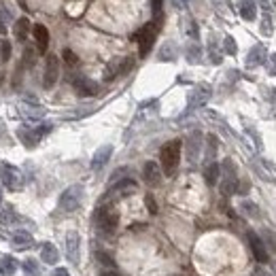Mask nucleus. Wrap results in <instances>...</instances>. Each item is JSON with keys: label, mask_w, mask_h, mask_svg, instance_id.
Masks as SVG:
<instances>
[{"label": "nucleus", "mask_w": 276, "mask_h": 276, "mask_svg": "<svg viewBox=\"0 0 276 276\" xmlns=\"http://www.w3.org/2000/svg\"><path fill=\"white\" fill-rule=\"evenodd\" d=\"M181 161V140H170L161 147L159 153V163H161V172L166 177H172L179 168Z\"/></svg>", "instance_id": "obj_1"}, {"label": "nucleus", "mask_w": 276, "mask_h": 276, "mask_svg": "<svg viewBox=\"0 0 276 276\" xmlns=\"http://www.w3.org/2000/svg\"><path fill=\"white\" fill-rule=\"evenodd\" d=\"M94 223H96L100 234L111 236V234H115V230L119 226V212L113 206H100L94 212Z\"/></svg>", "instance_id": "obj_2"}, {"label": "nucleus", "mask_w": 276, "mask_h": 276, "mask_svg": "<svg viewBox=\"0 0 276 276\" xmlns=\"http://www.w3.org/2000/svg\"><path fill=\"white\" fill-rule=\"evenodd\" d=\"M0 179H3L7 189H11V191H19L26 183L22 170L15 168L13 163H3V166H0Z\"/></svg>", "instance_id": "obj_3"}, {"label": "nucleus", "mask_w": 276, "mask_h": 276, "mask_svg": "<svg viewBox=\"0 0 276 276\" xmlns=\"http://www.w3.org/2000/svg\"><path fill=\"white\" fill-rule=\"evenodd\" d=\"M81 202H83V185H70L62 196H60V208L66 212H75Z\"/></svg>", "instance_id": "obj_4"}, {"label": "nucleus", "mask_w": 276, "mask_h": 276, "mask_svg": "<svg viewBox=\"0 0 276 276\" xmlns=\"http://www.w3.org/2000/svg\"><path fill=\"white\" fill-rule=\"evenodd\" d=\"M132 66H134V60H132V58L113 60V62H111V64L106 66V70H104V79H106V81H113L115 77L126 75L128 70H132Z\"/></svg>", "instance_id": "obj_5"}, {"label": "nucleus", "mask_w": 276, "mask_h": 276, "mask_svg": "<svg viewBox=\"0 0 276 276\" xmlns=\"http://www.w3.org/2000/svg\"><path fill=\"white\" fill-rule=\"evenodd\" d=\"M58 77H60V60L58 56H49L47 58V64H45V77H43V85L47 89H51L58 83Z\"/></svg>", "instance_id": "obj_6"}, {"label": "nucleus", "mask_w": 276, "mask_h": 276, "mask_svg": "<svg viewBox=\"0 0 276 276\" xmlns=\"http://www.w3.org/2000/svg\"><path fill=\"white\" fill-rule=\"evenodd\" d=\"M249 244H251V253H253V257L257 259L259 263H265L270 259V253H268V249H265V244H263V240L257 236L255 232H249Z\"/></svg>", "instance_id": "obj_7"}, {"label": "nucleus", "mask_w": 276, "mask_h": 276, "mask_svg": "<svg viewBox=\"0 0 276 276\" xmlns=\"http://www.w3.org/2000/svg\"><path fill=\"white\" fill-rule=\"evenodd\" d=\"M155 34H157V28L153 26V24L145 26V28H142L140 32L136 34L138 43H140V56H147L149 51H151V47H153V40H155Z\"/></svg>", "instance_id": "obj_8"}, {"label": "nucleus", "mask_w": 276, "mask_h": 276, "mask_svg": "<svg viewBox=\"0 0 276 276\" xmlns=\"http://www.w3.org/2000/svg\"><path fill=\"white\" fill-rule=\"evenodd\" d=\"M236 187H238L236 172H234L232 161L228 159L226 161V177H223V181H221V193L223 196H234V193H236Z\"/></svg>", "instance_id": "obj_9"}, {"label": "nucleus", "mask_w": 276, "mask_h": 276, "mask_svg": "<svg viewBox=\"0 0 276 276\" xmlns=\"http://www.w3.org/2000/svg\"><path fill=\"white\" fill-rule=\"evenodd\" d=\"M208 98H210V87L208 85H198L196 89L189 94V104H187V111H191V108H200V106H204L208 102Z\"/></svg>", "instance_id": "obj_10"}, {"label": "nucleus", "mask_w": 276, "mask_h": 276, "mask_svg": "<svg viewBox=\"0 0 276 276\" xmlns=\"http://www.w3.org/2000/svg\"><path fill=\"white\" fill-rule=\"evenodd\" d=\"M111 155H113V147L111 145H102L96 153H94V157H91V170H100V168H104L106 163H108V159H111Z\"/></svg>", "instance_id": "obj_11"}, {"label": "nucleus", "mask_w": 276, "mask_h": 276, "mask_svg": "<svg viewBox=\"0 0 276 276\" xmlns=\"http://www.w3.org/2000/svg\"><path fill=\"white\" fill-rule=\"evenodd\" d=\"M142 177H145V183H147V185H151V187L159 185V181H161V168H159V163H155V161H147L145 168H142Z\"/></svg>", "instance_id": "obj_12"}, {"label": "nucleus", "mask_w": 276, "mask_h": 276, "mask_svg": "<svg viewBox=\"0 0 276 276\" xmlns=\"http://www.w3.org/2000/svg\"><path fill=\"white\" fill-rule=\"evenodd\" d=\"M79 247H81L79 234L77 232H68V236H66V257L73 263H79Z\"/></svg>", "instance_id": "obj_13"}, {"label": "nucleus", "mask_w": 276, "mask_h": 276, "mask_svg": "<svg viewBox=\"0 0 276 276\" xmlns=\"http://www.w3.org/2000/svg\"><path fill=\"white\" fill-rule=\"evenodd\" d=\"M73 85H75L79 96H94L96 91H98V85L91 79H87V77H75L73 79Z\"/></svg>", "instance_id": "obj_14"}, {"label": "nucleus", "mask_w": 276, "mask_h": 276, "mask_svg": "<svg viewBox=\"0 0 276 276\" xmlns=\"http://www.w3.org/2000/svg\"><path fill=\"white\" fill-rule=\"evenodd\" d=\"M32 34H34V40H36V47L40 53H45L47 47H49V30L43 26V24H36L32 28Z\"/></svg>", "instance_id": "obj_15"}, {"label": "nucleus", "mask_w": 276, "mask_h": 276, "mask_svg": "<svg viewBox=\"0 0 276 276\" xmlns=\"http://www.w3.org/2000/svg\"><path fill=\"white\" fill-rule=\"evenodd\" d=\"M17 138L22 140L26 147H30V149H32V147H36V142L40 140V138L36 136L34 128H28V126H22V128L17 130Z\"/></svg>", "instance_id": "obj_16"}, {"label": "nucleus", "mask_w": 276, "mask_h": 276, "mask_svg": "<svg viewBox=\"0 0 276 276\" xmlns=\"http://www.w3.org/2000/svg\"><path fill=\"white\" fill-rule=\"evenodd\" d=\"M202 136H200V132H193V134L189 136V140H187V157H189V161H196L198 159V155H200V147H202Z\"/></svg>", "instance_id": "obj_17"}, {"label": "nucleus", "mask_w": 276, "mask_h": 276, "mask_svg": "<svg viewBox=\"0 0 276 276\" xmlns=\"http://www.w3.org/2000/svg\"><path fill=\"white\" fill-rule=\"evenodd\" d=\"M265 62V49L261 45H255L251 51H249V56H247V66L249 68H255V66H259Z\"/></svg>", "instance_id": "obj_18"}, {"label": "nucleus", "mask_w": 276, "mask_h": 276, "mask_svg": "<svg viewBox=\"0 0 276 276\" xmlns=\"http://www.w3.org/2000/svg\"><path fill=\"white\" fill-rule=\"evenodd\" d=\"M40 259H43L45 263H49V265H53L60 259V253H58V249L51 242H45L43 247H40Z\"/></svg>", "instance_id": "obj_19"}, {"label": "nucleus", "mask_w": 276, "mask_h": 276, "mask_svg": "<svg viewBox=\"0 0 276 276\" xmlns=\"http://www.w3.org/2000/svg\"><path fill=\"white\" fill-rule=\"evenodd\" d=\"M136 189V183L132 181V179H121V181H117L113 187H111V191L108 193H115V196H126V193H130V191H134Z\"/></svg>", "instance_id": "obj_20"}, {"label": "nucleus", "mask_w": 276, "mask_h": 276, "mask_svg": "<svg viewBox=\"0 0 276 276\" xmlns=\"http://www.w3.org/2000/svg\"><path fill=\"white\" fill-rule=\"evenodd\" d=\"M13 244L19 249H28V247H32L34 244V238H32V234L30 232H24V230H17L13 232Z\"/></svg>", "instance_id": "obj_21"}, {"label": "nucleus", "mask_w": 276, "mask_h": 276, "mask_svg": "<svg viewBox=\"0 0 276 276\" xmlns=\"http://www.w3.org/2000/svg\"><path fill=\"white\" fill-rule=\"evenodd\" d=\"M22 113L26 115V117H30V119H40L45 115V108L40 106V104H36V102L30 98V104L26 102V104H22Z\"/></svg>", "instance_id": "obj_22"}, {"label": "nucleus", "mask_w": 276, "mask_h": 276, "mask_svg": "<svg viewBox=\"0 0 276 276\" xmlns=\"http://www.w3.org/2000/svg\"><path fill=\"white\" fill-rule=\"evenodd\" d=\"M240 15L247 22H253L257 17V5H255V0H240Z\"/></svg>", "instance_id": "obj_23"}, {"label": "nucleus", "mask_w": 276, "mask_h": 276, "mask_svg": "<svg viewBox=\"0 0 276 276\" xmlns=\"http://www.w3.org/2000/svg\"><path fill=\"white\" fill-rule=\"evenodd\" d=\"M28 32H30V22L26 17H19L17 22H15V26H13V34H15V38L17 40H26V36H28Z\"/></svg>", "instance_id": "obj_24"}, {"label": "nucleus", "mask_w": 276, "mask_h": 276, "mask_svg": "<svg viewBox=\"0 0 276 276\" xmlns=\"http://www.w3.org/2000/svg\"><path fill=\"white\" fill-rule=\"evenodd\" d=\"M221 177V168H219V163L217 161H210L206 170H204V179H206L208 185H217V181Z\"/></svg>", "instance_id": "obj_25"}, {"label": "nucleus", "mask_w": 276, "mask_h": 276, "mask_svg": "<svg viewBox=\"0 0 276 276\" xmlns=\"http://www.w3.org/2000/svg\"><path fill=\"white\" fill-rule=\"evenodd\" d=\"M159 60L161 62H172V60H177V45L168 40V43H163V47L159 49Z\"/></svg>", "instance_id": "obj_26"}, {"label": "nucleus", "mask_w": 276, "mask_h": 276, "mask_svg": "<svg viewBox=\"0 0 276 276\" xmlns=\"http://www.w3.org/2000/svg\"><path fill=\"white\" fill-rule=\"evenodd\" d=\"M17 272V261L11 257V255H7V257L0 259V274L5 276H13Z\"/></svg>", "instance_id": "obj_27"}, {"label": "nucleus", "mask_w": 276, "mask_h": 276, "mask_svg": "<svg viewBox=\"0 0 276 276\" xmlns=\"http://www.w3.org/2000/svg\"><path fill=\"white\" fill-rule=\"evenodd\" d=\"M185 56H187V62L198 64V62H200L202 51H200V47H198L196 43H191V45H187V49H185Z\"/></svg>", "instance_id": "obj_28"}, {"label": "nucleus", "mask_w": 276, "mask_h": 276, "mask_svg": "<svg viewBox=\"0 0 276 276\" xmlns=\"http://www.w3.org/2000/svg\"><path fill=\"white\" fill-rule=\"evenodd\" d=\"M263 244L268 251L276 253V234L272 230H263Z\"/></svg>", "instance_id": "obj_29"}, {"label": "nucleus", "mask_w": 276, "mask_h": 276, "mask_svg": "<svg viewBox=\"0 0 276 276\" xmlns=\"http://www.w3.org/2000/svg\"><path fill=\"white\" fill-rule=\"evenodd\" d=\"M22 265H24V272L28 276H38L40 274V265L36 263V259H26Z\"/></svg>", "instance_id": "obj_30"}, {"label": "nucleus", "mask_w": 276, "mask_h": 276, "mask_svg": "<svg viewBox=\"0 0 276 276\" xmlns=\"http://www.w3.org/2000/svg\"><path fill=\"white\" fill-rule=\"evenodd\" d=\"M96 259L104 265V268H108V270H115V259L111 257V255H106V253H102V251H98L96 253Z\"/></svg>", "instance_id": "obj_31"}, {"label": "nucleus", "mask_w": 276, "mask_h": 276, "mask_svg": "<svg viewBox=\"0 0 276 276\" xmlns=\"http://www.w3.org/2000/svg\"><path fill=\"white\" fill-rule=\"evenodd\" d=\"M34 62H36V51L26 47V51H24V64L30 68V66H34Z\"/></svg>", "instance_id": "obj_32"}, {"label": "nucleus", "mask_w": 276, "mask_h": 276, "mask_svg": "<svg viewBox=\"0 0 276 276\" xmlns=\"http://www.w3.org/2000/svg\"><path fill=\"white\" fill-rule=\"evenodd\" d=\"M11 19V13H9V9L0 3V32H5V24Z\"/></svg>", "instance_id": "obj_33"}, {"label": "nucleus", "mask_w": 276, "mask_h": 276, "mask_svg": "<svg viewBox=\"0 0 276 276\" xmlns=\"http://www.w3.org/2000/svg\"><path fill=\"white\" fill-rule=\"evenodd\" d=\"M240 206H242V210H244V212H249V214H251V217H259V208H257V206H255V204H253V202H249V200H244V202L240 204Z\"/></svg>", "instance_id": "obj_34"}, {"label": "nucleus", "mask_w": 276, "mask_h": 276, "mask_svg": "<svg viewBox=\"0 0 276 276\" xmlns=\"http://www.w3.org/2000/svg\"><path fill=\"white\" fill-rule=\"evenodd\" d=\"M51 130H53V124H40V126H36V128H34V132H36V136H38V138L47 136Z\"/></svg>", "instance_id": "obj_35"}, {"label": "nucleus", "mask_w": 276, "mask_h": 276, "mask_svg": "<svg viewBox=\"0 0 276 276\" xmlns=\"http://www.w3.org/2000/svg\"><path fill=\"white\" fill-rule=\"evenodd\" d=\"M0 56H3L5 62L11 58V43H9V40H3V43H0Z\"/></svg>", "instance_id": "obj_36"}, {"label": "nucleus", "mask_w": 276, "mask_h": 276, "mask_svg": "<svg viewBox=\"0 0 276 276\" xmlns=\"http://www.w3.org/2000/svg\"><path fill=\"white\" fill-rule=\"evenodd\" d=\"M214 151H217V136H208V159L214 157Z\"/></svg>", "instance_id": "obj_37"}, {"label": "nucleus", "mask_w": 276, "mask_h": 276, "mask_svg": "<svg viewBox=\"0 0 276 276\" xmlns=\"http://www.w3.org/2000/svg\"><path fill=\"white\" fill-rule=\"evenodd\" d=\"M223 45H226V51L230 56L236 53V43H234V38L232 36H226V40H223Z\"/></svg>", "instance_id": "obj_38"}, {"label": "nucleus", "mask_w": 276, "mask_h": 276, "mask_svg": "<svg viewBox=\"0 0 276 276\" xmlns=\"http://www.w3.org/2000/svg\"><path fill=\"white\" fill-rule=\"evenodd\" d=\"M64 60H66V64L68 66H75L77 62H79V60H77V56L73 53V51H70V49H64Z\"/></svg>", "instance_id": "obj_39"}, {"label": "nucleus", "mask_w": 276, "mask_h": 276, "mask_svg": "<svg viewBox=\"0 0 276 276\" xmlns=\"http://www.w3.org/2000/svg\"><path fill=\"white\" fill-rule=\"evenodd\" d=\"M145 204H147V208L151 210V214L157 212V206H155V200H153V196H147V198H145Z\"/></svg>", "instance_id": "obj_40"}, {"label": "nucleus", "mask_w": 276, "mask_h": 276, "mask_svg": "<svg viewBox=\"0 0 276 276\" xmlns=\"http://www.w3.org/2000/svg\"><path fill=\"white\" fill-rule=\"evenodd\" d=\"M11 221H17V217H13L11 212H0V223H11Z\"/></svg>", "instance_id": "obj_41"}, {"label": "nucleus", "mask_w": 276, "mask_h": 276, "mask_svg": "<svg viewBox=\"0 0 276 276\" xmlns=\"http://www.w3.org/2000/svg\"><path fill=\"white\" fill-rule=\"evenodd\" d=\"M151 7H153V11H159V9H161V0H151Z\"/></svg>", "instance_id": "obj_42"}, {"label": "nucleus", "mask_w": 276, "mask_h": 276, "mask_svg": "<svg viewBox=\"0 0 276 276\" xmlns=\"http://www.w3.org/2000/svg\"><path fill=\"white\" fill-rule=\"evenodd\" d=\"M261 30H263V34H270V32H272V26H270L268 19H265V22H263V28H261Z\"/></svg>", "instance_id": "obj_43"}, {"label": "nucleus", "mask_w": 276, "mask_h": 276, "mask_svg": "<svg viewBox=\"0 0 276 276\" xmlns=\"http://www.w3.org/2000/svg\"><path fill=\"white\" fill-rule=\"evenodd\" d=\"M53 276H70V274H68V270H64V268H58V270L53 272Z\"/></svg>", "instance_id": "obj_44"}, {"label": "nucleus", "mask_w": 276, "mask_h": 276, "mask_svg": "<svg viewBox=\"0 0 276 276\" xmlns=\"http://www.w3.org/2000/svg\"><path fill=\"white\" fill-rule=\"evenodd\" d=\"M100 276H119L115 270H104V272H100Z\"/></svg>", "instance_id": "obj_45"}, {"label": "nucleus", "mask_w": 276, "mask_h": 276, "mask_svg": "<svg viewBox=\"0 0 276 276\" xmlns=\"http://www.w3.org/2000/svg\"><path fill=\"white\" fill-rule=\"evenodd\" d=\"M172 3H175V7H179V9L185 7V0H172Z\"/></svg>", "instance_id": "obj_46"}, {"label": "nucleus", "mask_w": 276, "mask_h": 276, "mask_svg": "<svg viewBox=\"0 0 276 276\" xmlns=\"http://www.w3.org/2000/svg\"><path fill=\"white\" fill-rule=\"evenodd\" d=\"M0 204H3V187H0Z\"/></svg>", "instance_id": "obj_47"}]
</instances>
